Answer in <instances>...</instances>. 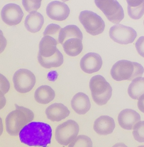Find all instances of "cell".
<instances>
[{
  "label": "cell",
  "mask_w": 144,
  "mask_h": 147,
  "mask_svg": "<svg viewBox=\"0 0 144 147\" xmlns=\"http://www.w3.org/2000/svg\"><path fill=\"white\" fill-rule=\"evenodd\" d=\"M19 135L21 142L26 145L46 147L51 143L52 130L48 124L31 122L22 128Z\"/></svg>",
  "instance_id": "6da1fadb"
},
{
  "label": "cell",
  "mask_w": 144,
  "mask_h": 147,
  "mask_svg": "<svg viewBox=\"0 0 144 147\" xmlns=\"http://www.w3.org/2000/svg\"><path fill=\"white\" fill-rule=\"evenodd\" d=\"M16 109L10 112L5 119L6 130L10 136L19 134L25 126L33 120L34 115L30 109L15 105Z\"/></svg>",
  "instance_id": "7a4b0ae2"
},
{
  "label": "cell",
  "mask_w": 144,
  "mask_h": 147,
  "mask_svg": "<svg viewBox=\"0 0 144 147\" xmlns=\"http://www.w3.org/2000/svg\"><path fill=\"white\" fill-rule=\"evenodd\" d=\"M144 72V67L139 63L121 60L113 66L110 74L116 81H131L141 77Z\"/></svg>",
  "instance_id": "3957f363"
},
{
  "label": "cell",
  "mask_w": 144,
  "mask_h": 147,
  "mask_svg": "<svg viewBox=\"0 0 144 147\" xmlns=\"http://www.w3.org/2000/svg\"><path fill=\"white\" fill-rule=\"evenodd\" d=\"M92 99L99 106L106 104L112 95V88L103 76L95 75L91 78L89 83Z\"/></svg>",
  "instance_id": "277c9868"
},
{
  "label": "cell",
  "mask_w": 144,
  "mask_h": 147,
  "mask_svg": "<svg viewBox=\"0 0 144 147\" xmlns=\"http://www.w3.org/2000/svg\"><path fill=\"white\" fill-rule=\"evenodd\" d=\"M79 20L88 34L96 36L102 33L105 30V23L101 16L90 11L81 12Z\"/></svg>",
  "instance_id": "5b68a950"
},
{
  "label": "cell",
  "mask_w": 144,
  "mask_h": 147,
  "mask_svg": "<svg viewBox=\"0 0 144 147\" xmlns=\"http://www.w3.org/2000/svg\"><path fill=\"white\" fill-rule=\"evenodd\" d=\"M95 2L113 23H119L124 18V11L117 0H95Z\"/></svg>",
  "instance_id": "8992f818"
},
{
  "label": "cell",
  "mask_w": 144,
  "mask_h": 147,
  "mask_svg": "<svg viewBox=\"0 0 144 147\" xmlns=\"http://www.w3.org/2000/svg\"><path fill=\"white\" fill-rule=\"evenodd\" d=\"M79 127L76 122L70 119L58 126L55 132L57 142L67 146L72 143L79 134Z\"/></svg>",
  "instance_id": "52a82bcc"
},
{
  "label": "cell",
  "mask_w": 144,
  "mask_h": 147,
  "mask_svg": "<svg viewBox=\"0 0 144 147\" xmlns=\"http://www.w3.org/2000/svg\"><path fill=\"white\" fill-rule=\"evenodd\" d=\"M15 89L21 93L31 91L35 86L36 78L31 71L22 68L17 70L13 77Z\"/></svg>",
  "instance_id": "ba28073f"
},
{
  "label": "cell",
  "mask_w": 144,
  "mask_h": 147,
  "mask_svg": "<svg viewBox=\"0 0 144 147\" xmlns=\"http://www.w3.org/2000/svg\"><path fill=\"white\" fill-rule=\"evenodd\" d=\"M110 38L116 43L128 45L133 43L137 37V33L131 27L121 24L114 25L109 31Z\"/></svg>",
  "instance_id": "9c48e42d"
},
{
  "label": "cell",
  "mask_w": 144,
  "mask_h": 147,
  "mask_svg": "<svg viewBox=\"0 0 144 147\" xmlns=\"http://www.w3.org/2000/svg\"><path fill=\"white\" fill-rule=\"evenodd\" d=\"M1 15L2 21L5 24L14 26L21 22L24 14L19 5L15 3H9L2 8Z\"/></svg>",
  "instance_id": "30bf717a"
},
{
  "label": "cell",
  "mask_w": 144,
  "mask_h": 147,
  "mask_svg": "<svg viewBox=\"0 0 144 147\" xmlns=\"http://www.w3.org/2000/svg\"><path fill=\"white\" fill-rule=\"evenodd\" d=\"M46 12L51 19L61 22L68 18L70 11L68 5L64 2L55 1L47 5Z\"/></svg>",
  "instance_id": "8fae6325"
},
{
  "label": "cell",
  "mask_w": 144,
  "mask_h": 147,
  "mask_svg": "<svg viewBox=\"0 0 144 147\" xmlns=\"http://www.w3.org/2000/svg\"><path fill=\"white\" fill-rule=\"evenodd\" d=\"M103 64L102 59L100 55L95 53H88L81 60L80 65L82 70L87 74L97 72Z\"/></svg>",
  "instance_id": "7c38bea8"
},
{
  "label": "cell",
  "mask_w": 144,
  "mask_h": 147,
  "mask_svg": "<svg viewBox=\"0 0 144 147\" xmlns=\"http://www.w3.org/2000/svg\"><path fill=\"white\" fill-rule=\"evenodd\" d=\"M119 125L126 130L133 129L135 125L141 121L140 114L134 110L126 109L120 112L118 118Z\"/></svg>",
  "instance_id": "4fadbf2b"
},
{
  "label": "cell",
  "mask_w": 144,
  "mask_h": 147,
  "mask_svg": "<svg viewBox=\"0 0 144 147\" xmlns=\"http://www.w3.org/2000/svg\"><path fill=\"white\" fill-rule=\"evenodd\" d=\"M47 117L50 121L59 122L65 119L70 114V111L67 107L60 103L52 104L46 110Z\"/></svg>",
  "instance_id": "5bb4252c"
},
{
  "label": "cell",
  "mask_w": 144,
  "mask_h": 147,
  "mask_svg": "<svg viewBox=\"0 0 144 147\" xmlns=\"http://www.w3.org/2000/svg\"><path fill=\"white\" fill-rule=\"evenodd\" d=\"M115 127L114 119L107 115H102L97 119L94 124L95 131L101 136L112 133Z\"/></svg>",
  "instance_id": "9a60e30c"
},
{
  "label": "cell",
  "mask_w": 144,
  "mask_h": 147,
  "mask_svg": "<svg viewBox=\"0 0 144 147\" xmlns=\"http://www.w3.org/2000/svg\"><path fill=\"white\" fill-rule=\"evenodd\" d=\"M58 42L54 38L49 35L44 36L40 42L38 55L43 58L52 56L58 50Z\"/></svg>",
  "instance_id": "2e32d148"
},
{
  "label": "cell",
  "mask_w": 144,
  "mask_h": 147,
  "mask_svg": "<svg viewBox=\"0 0 144 147\" xmlns=\"http://www.w3.org/2000/svg\"><path fill=\"white\" fill-rule=\"evenodd\" d=\"M71 104L72 109L79 115H85L89 111L91 107L89 97L83 92L77 93L74 95Z\"/></svg>",
  "instance_id": "e0dca14e"
},
{
  "label": "cell",
  "mask_w": 144,
  "mask_h": 147,
  "mask_svg": "<svg viewBox=\"0 0 144 147\" xmlns=\"http://www.w3.org/2000/svg\"><path fill=\"white\" fill-rule=\"evenodd\" d=\"M44 23L43 16L37 11L30 12L25 20L26 29L29 32L36 33L41 30Z\"/></svg>",
  "instance_id": "ac0fdd59"
},
{
  "label": "cell",
  "mask_w": 144,
  "mask_h": 147,
  "mask_svg": "<svg viewBox=\"0 0 144 147\" xmlns=\"http://www.w3.org/2000/svg\"><path fill=\"white\" fill-rule=\"evenodd\" d=\"M55 92L51 86L43 85L36 90L34 98L39 103L47 104L55 99Z\"/></svg>",
  "instance_id": "d6986e66"
},
{
  "label": "cell",
  "mask_w": 144,
  "mask_h": 147,
  "mask_svg": "<svg viewBox=\"0 0 144 147\" xmlns=\"http://www.w3.org/2000/svg\"><path fill=\"white\" fill-rule=\"evenodd\" d=\"M82 40V39L77 38H72L65 40L62 45L64 51L69 56L79 55L83 51Z\"/></svg>",
  "instance_id": "ffe728a7"
},
{
  "label": "cell",
  "mask_w": 144,
  "mask_h": 147,
  "mask_svg": "<svg viewBox=\"0 0 144 147\" xmlns=\"http://www.w3.org/2000/svg\"><path fill=\"white\" fill-rule=\"evenodd\" d=\"M37 59L41 66L47 69L59 67L64 63V57L59 49L54 55L49 58H43L38 55Z\"/></svg>",
  "instance_id": "44dd1931"
},
{
  "label": "cell",
  "mask_w": 144,
  "mask_h": 147,
  "mask_svg": "<svg viewBox=\"0 0 144 147\" xmlns=\"http://www.w3.org/2000/svg\"><path fill=\"white\" fill-rule=\"evenodd\" d=\"M72 38L83 39L82 31L75 25H69L61 29L59 34L58 43L62 45L65 40Z\"/></svg>",
  "instance_id": "7402d4cb"
},
{
  "label": "cell",
  "mask_w": 144,
  "mask_h": 147,
  "mask_svg": "<svg viewBox=\"0 0 144 147\" xmlns=\"http://www.w3.org/2000/svg\"><path fill=\"white\" fill-rule=\"evenodd\" d=\"M132 81L128 88V94L133 99L137 100L144 94V78L138 77Z\"/></svg>",
  "instance_id": "603a6c76"
},
{
  "label": "cell",
  "mask_w": 144,
  "mask_h": 147,
  "mask_svg": "<svg viewBox=\"0 0 144 147\" xmlns=\"http://www.w3.org/2000/svg\"><path fill=\"white\" fill-rule=\"evenodd\" d=\"M92 142L89 137L83 135L79 136L71 143L69 147H92Z\"/></svg>",
  "instance_id": "cb8c5ba5"
},
{
  "label": "cell",
  "mask_w": 144,
  "mask_h": 147,
  "mask_svg": "<svg viewBox=\"0 0 144 147\" xmlns=\"http://www.w3.org/2000/svg\"><path fill=\"white\" fill-rule=\"evenodd\" d=\"M133 129V134L135 140L139 143H144V121L137 123Z\"/></svg>",
  "instance_id": "d4e9b609"
},
{
  "label": "cell",
  "mask_w": 144,
  "mask_h": 147,
  "mask_svg": "<svg viewBox=\"0 0 144 147\" xmlns=\"http://www.w3.org/2000/svg\"><path fill=\"white\" fill-rule=\"evenodd\" d=\"M127 12L131 19L136 20L140 19L144 15V2L136 7H131L127 6Z\"/></svg>",
  "instance_id": "484cf974"
},
{
  "label": "cell",
  "mask_w": 144,
  "mask_h": 147,
  "mask_svg": "<svg viewBox=\"0 0 144 147\" xmlns=\"http://www.w3.org/2000/svg\"><path fill=\"white\" fill-rule=\"evenodd\" d=\"M43 0H22V4L26 11L31 12L37 11L41 6Z\"/></svg>",
  "instance_id": "4316f807"
},
{
  "label": "cell",
  "mask_w": 144,
  "mask_h": 147,
  "mask_svg": "<svg viewBox=\"0 0 144 147\" xmlns=\"http://www.w3.org/2000/svg\"><path fill=\"white\" fill-rule=\"evenodd\" d=\"M61 27L55 24H51L47 26L43 32L44 36L49 35L55 38L58 42V37Z\"/></svg>",
  "instance_id": "83f0119b"
},
{
  "label": "cell",
  "mask_w": 144,
  "mask_h": 147,
  "mask_svg": "<svg viewBox=\"0 0 144 147\" xmlns=\"http://www.w3.org/2000/svg\"><path fill=\"white\" fill-rule=\"evenodd\" d=\"M10 87L9 81L3 75L0 74V90L5 94L10 90Z\"/></svg>",
  "instance_id": "f1b7e54d"
},
{
  "label": "cell",
  "mask_w": 144,
  "mask_h": 147,
  "mask_svg": "<svg viewBox=\"0 0 144 147\" xmlns=\"http://www.w3.org/2000/svg\"><path fill=\"white\" fill-rule=\"evenodd\" d=\"M135 47L139 55L144 58V36L140 37L137 40Z\"/></svg>",
  "instance_id": "f546056e"
},
{
  "label": "cell",
  "mask_w": 144,
  "mask_h": 147,
  "mask_svg": "<svg viewBox=\"0 0 144 147\" xmlns=\"http://www.w3.org/2000/svg\"><path fill=\"white\" fill-rule=\"evenodd\" d=\"M7 40L5 37L3 32L0 30V54L4 51L7 47Z\"/></svg>",
  "instance_id": "4dcf8cb0"
},
{
  "label": "cell",
  "mask_w": 144,
  "mask_h": 147,
  "mask_svg": "<svg viewBox=\"0 0 144 147\" xmlns=\"http://www.w3.org/2000/svg\"><path fill=\"white\" fill-rule=\"evenodd\" d=\"M127 6L131 7H136L142 4L144 0H126Z\"/></svg>",
  "instance_id": "1f68e13d"
},
{
  "label": "cell",
  "mask_w": 144,
  "mask_h": 147,
  "mask_svg": "<svg viewBox=\"0 0 144 147\" xmlns=\"http://www.w3.org/2000/svg\"><path fill=\"white\" fill-rule=\"evenodd\" d=\"M138 108L141 112L144 113V94L140 96L137 102Z\"/></svg>",
  "instance_id": "d6a6232c"
},
{
  "label": "cell",
  "mask_w": 144,
  "mask_h": 147,
  "mask_svg": "<svg viewBox=\"0 0 144 147\" xmlns=\"http://www.w3.org/2000/svg\"><path fill=\"white\" fill-rule=\"evenodd\" d=\"M5 94L0 90V110L5 107L7 100L4 96Z\"/></svg>",
  "instance_id": "836d02e7"
},
{
  "label": "cell",
  "mask_w": 144,
  "mask_h": 147,
  "mask_svg": "<svg viewBox=\"0 0 144 147\" xmlns=\"http://www.w3.org/2000/svg\"><path fill=\"white\" fill-rule=\"evenodd\" d=\"M4 127L3 124L2 122V119L0 117V136L2 135V133L3 132Z\"/></svg>",
  "instance_id": "e575fe53"
},
{
  "label": "cell",
  "mask_w": 144,
  "mask_h": 147,
  "mask_svg": "<svg viewBox=\"0 0 144 147\" xmlns=\"http://www.w3.org/2000/svg\"><path fill=\"white\" fill-rule=\"evenodd\" d=\"M62 1H65H65H69V0H62Z\"/></svg>",
  "instance_id": "d590c367"
},
{
  "label": "cell",
  "mask_w": 144,
  "mask_h": 147,
  "mask_svg": "<svg viewBox=\"0 0 144 147\" xmlns=\"http://www.w3.org/2000/svg\"></svg>",
  "instance_id": "8d00e7d4"
}]
</instances>
